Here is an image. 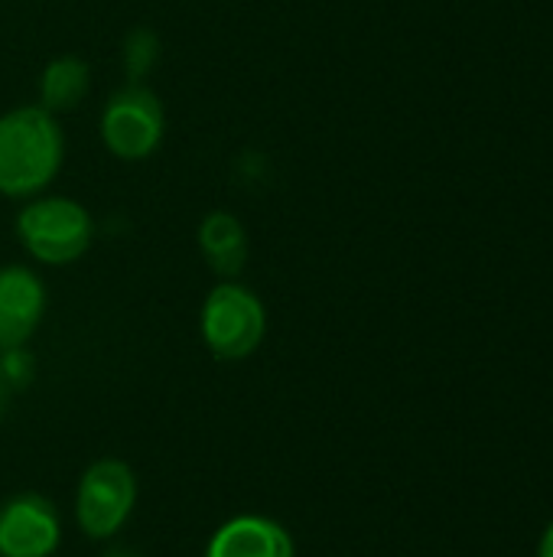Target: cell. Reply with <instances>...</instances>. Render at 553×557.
Returning a JSON list of instances; mask_svg holds the SVG:
<instances>
[{
	"label": "cell",
	"instance_id": "cell-11",
	"mask_svg": "<svg viewBox=\"0 0 553 557\" xmlns=\"http://www.w3.org/2000/svg\"><path fill=\"white\" fill-rule=\"evenodd\" d=\"M121 62H124L127 82H143L160 62V36L150 26L130 29L121 46Z\"/></svg>",
	"mask_w": 553,
	"mask_h": 557
},
{
	"label": "cell",
	"instance_id": "cell-13",
	"mask_svg": "<svg viewBox=\"0 0 553 557\" xmlns=\"http://www.w3.org/2000/svg\"><path fill=\"white\" fill-rule=\"evenodd\" d=\"M104 557H140V555H137L134 548H108Z\"/></svg>",
	"mask_w": 553,
	"mask_h": 557
},
{
	"label": "cell",
	"instance_id": "cell-12",
	"mask_svg": "<svg viewBox=\"0 0 553 557\" xmlns=\"http://www.w3.org/2000/svg\"><path fill=\"white\" fill-rule=\"evenodd\" d=\"M538 557H553V525L544 532V539H541V552Z\"/></svg>",
	"mask_w": 553,
	"mask_h": 557
},
{
	"label": "cell",
	"instance_id": "cell-8",
	"mask_svg": "<svg viewBox=\"0 0 553 557\" xmlns=\"http://www.w3.org/2000/svg\"><path fill=\"white\" fill-rule=\"evenodd\" d=\"M205 557H297L284 525L264 516L228 519L209 542Z\"/></svg>",
	"mask_w": 553,
	"mask_h": 557
},
{
	"label": "cell",
	"instance_id": "cell-4",
	"mask_svg": "<svg viewBox=\"0 0 553 557\" xmlns=\"http://www.w3.org/2000/svg\"><path fill=\"white\" fill-rule=\"evenodd\" d=\"M98 134L108 153L124 163L153 157L166 134V111L160 95L150 91L143 82H127L108 98L98 121Z\"/></svg>",
	"mask_w": 553,
	"mask_h": 557
},
{
	"label": "cell",
	"instance_id": "cell-2",
	"mask_svg": "<svg viewBox=\"0 0 553 557\" xmlns=\"http://www.w3.org/2000/svg\"><path fill=\"white\" fill-rule=\"evenodd\" d=\"M16 238L33 261L65 268L91 248L95 219L68 196H33L16 212Z\"/></svg>",
	"mask_w": 553,
	"mask_h": 557
},
{
	"label": "cell",
	"instance_id": "cell-14",
	"mask_svg": "<svg viewBox=\"0 0 553 557\" xmlns=\"http://www.w3.org/2000/svg\"><path fill=\"white\" fill-rule=\"evenodd\" d=\"M7 392H10V385H7V379L0 372V418H3V408H7Z\"/></svg>",
	"mask_w": 553,
	"mask_h": 557
},
{
	"label": "cell",
	"instance_id": "cell-9",
	"mask_svg": "<svg viewBox=\"0 0 553 557\" xmlns=\"http://www.w3.org/2000/svg\"><path fill=\"white\" fill-rule=\"evenodd\" d=\"M199 251H202L205 264L222 281H235L244 271V264H248V232H244V222L238 215H231L228 209H212L199 222Z\"/></svg>",
	"mask_w": 553,
	"mask_h": 557
},
{
	"label": "cell",
	"instance_id": "cell-10",
	"mask_svg": "<svg viewBox=\"0 0 553 557\" xmlns=\"http://www.w3.org/2000/svg\"><path fill=\"white\" fill-rule=\"evenodd\" d=\"M91 91V69L85 59L65 52L46 62L39 72V108L49 114H65L75 111Z\"/></svg>",
	"mask_w": 553,
	"mask_h": 557
},
{
	"label": "cell",
	"instance_id": "cell-3",
	"mask_svg": "<svg viewBox=\"0 0 553 557\" xmlns=\"http://www.w3.org/2000/svg\"><path fill=\"white\" fill-rule=\"evenodd\" d=\"M199 333L215 359L241 362L251 352H257V346L267 336L264 300L238 281H222L202 300Z\"/></svg>",
	"mask_w": 553,
	"mask_h": 557
},
{
	"label": "cell",
	"instance_id": "cell-7",
	"mask_svg": "<svg viewBox=\"0 0 553 557\" xmlns=\"http://www.w3.org/2000/svg\"><path fill=\"white\" fill-rule=\"evenodd\" d=\"M46 313V287L26 264L0 268V352L23 349Z\"/></svg>",
	"mask_w": 553,
	"mask_h": 557
},
{
	"label": "cell",
	"instance_id": "cell-6",
	"mask_svg": "<svg viewBox=\"0 0 553 557\" xmlns=\"http://www.w3.org/2000/svg\"><path fill=\"white\" fill-rule=\"evenodd\" d=\"M62 542V525L49 499L20 493L0 506V557H49Z\"/></svg>",
	"mask_w": 553,
	"mask_h": 557
},
{
	"label": "cell",
	"instance_id": "cell-5",
	"mask_svg": "<svg viewBox=\"0 0 553 557\" xmlns=\"http://www.w3.org/2000/svg\"><path fill=\"white\" fill-rule=\"evenodd\" d=\"M137 506V476L124 460H98L85 470L75 496V519L91 542L114 539Z\"/></svg>",
	"mask_w": 553,
	"mask_h": 557
},
{
	"label": "cell",
	"instance_id": "cell-1",
	"mask_svg": "<svg viewBox=\"0 0 553 557\" xmlns=\"http://www.w3.org/2000/svg\"><path fill=\"white\" fill-rule=\"evenodd\" d=\"M65 160L59 117L39 104H20L0 114V196L33 199L49 189Z\"/></svg>",
	"mask_w": 553,
	"mask_h": 557
}]
</instances>
